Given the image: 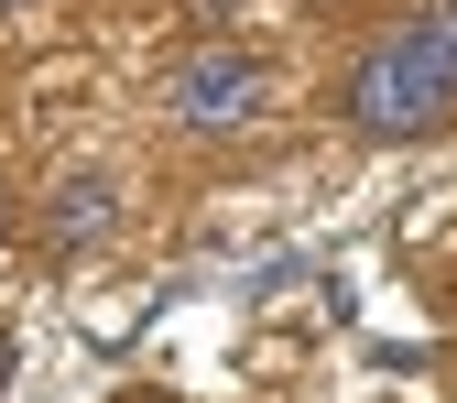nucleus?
<instances>
[{
	"instance_id": "7ed1b4c3",
	"label": "nucleus",
	"mask_w": 457,
	"mask_h": 403,
	"mask_svg": "<svg viewBox=\"0 0 457 403\" xmlns=\"http://www.w3.org/2000/svg\"><path fill=\"white\" fill-rule=\"evenodd\" d=\"M109 207H120V186H109V175H66V186H54V240H98V229H109Z\"/></svg>"
},
{
	"instance_id": "20e7f679",
	"label": "nucleus",
	"mask_w": 457,
	"mask_h": 403,
	"mask_svg": "<svg viewBox=\"0 0 457 403\" xmlns=\"http://www.w3.org/2000/svg\"><path fill=\"white\" fill-rule=\"evenodd\" d=\"M0 12H12V0H0Z\"/></svg>"
},
{
	"instance_id": "f257e3e1",
	"label": "nucleus",
	"mask_w": 457,
	"mask_h": 403,
	"mask_svg": "<svg viewBox=\"0 0 457 403\" xmlns=\"http://www.w3.org/2000/svg\"><path fill=\"white\" fill-rule=\"evenodd\" d=\"M457 109V12H425L403 33H381L349 77V131L370 142H414Z\"/></svg>"
},
{
	"instance_id": "39448f33",
	"label": "nucleus",
	"mask_w": 457,
	"mask_h": 403,
	"mask_svg": "<svg viewBox=\"0 0 457 403\" xmlns=\"http://www.w3.org/2000/svg\"><path fill=\"white\" fill-rule=\"evenodd\" d=\"M0 360H12V349H0Z\"/></svg>"
},
{
	"instance_id": "f03ea898",
	"label": "nucleus",
	"mask_w": 457,
	"mask_h": 403,
	"mask_svg": "<svg viewBox=\"0 0 457 403\" xmlns=\"http://www.w3.org/2000/svg\"><path fill=\"white\" fill-rule=\"evenodd\" d=\"M163 109H175L186 131H251L272 109V77L251 66V55H186L175 88H163Z\"/></svg>"
}]
</instances>
